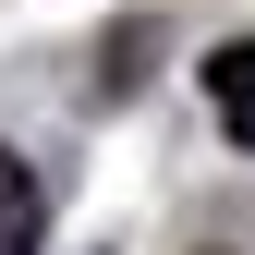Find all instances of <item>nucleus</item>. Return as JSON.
Wrapping results in <instances>:
<instances>
[{"instance_id": "1", "label": "nucleus", "mask_w": 255, "mask_h": 255, "mask_svg": "<svg viewBox=\"0 0 255 255\" xmlns=\"http://www.w3.org/2000/svg\"><path fill=\"white\" fill-rule=\"evenodd\" d=\"M207 110H219L231 146H255V37H231V49L207 61Z\"/></svg>"}, {"instance_id": "2", "label": "nucleus", "mask_w": 255, "mask_h": 255, "mask_svg": "<svg viewBox=\"0 0 255 255\" xmlns=\"http://www.w3.org/2000/svg\"><path fill=\"white\" fill-rule=\"evenodd\" d=\"M37 231H49V195H37V170L0 146V255H37Z\"/></svg>"}]
</instances>
